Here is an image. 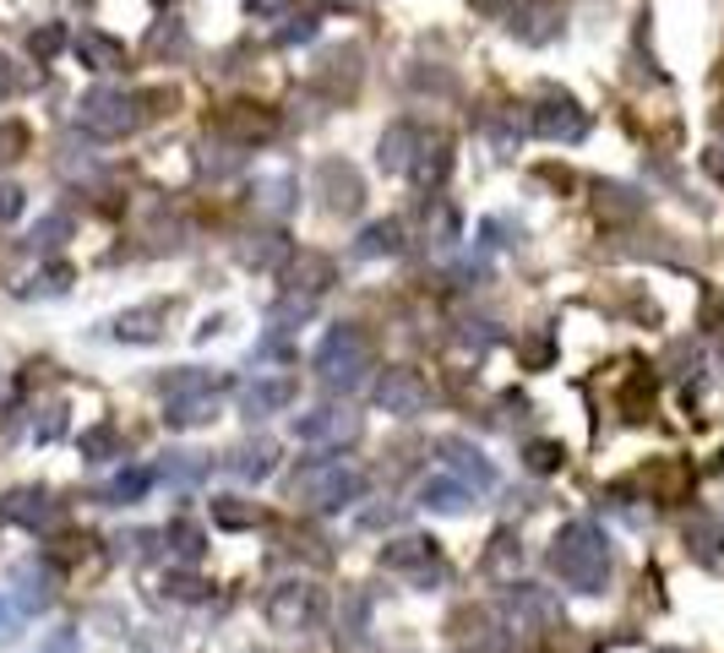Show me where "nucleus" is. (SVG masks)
I'll return each mask as SVG.
<instances>
[{
    "label": "nucleus",
    "instance_id": "20",
    "mask_svg": "<svg viewBox=\"0 0 724 653\" xmlns=\"http://www.w3.org/2000/svg\"><path fill=\"white\" fill-rule=\"evenodd\" d=\"M593 207H599V218H610V224H621V218H638L643 213V196L632 191V186H599L593 191Z\"/></svg>",
    "mask_w": 724,
    "mask_h": 653
},
{
    "label": "nucleus",
    "instance_id": "19",
    "mask_svg": "<svg viewBox=\"0 0 724 653\" xmlns=\"http://www.w3.org/2000/svg\"><path fill=\"white\" fill-rule=\"evenodd\" d=\"M251 196H257V213H262V218H289V213H294V201H300L289 175H262Z\"/></svg>",
    "mask_w": 724,
    "mask_h": 653
},
{
    "label": "nucleus",
    "instance_id": "1",
    "mask_svg": "<svg viewBox=\"0 0 724 653\" xmlns=\"http://www.w3.org/2000/svg\"><path fill=\"white\" fill-rule=\"evenodd\" d=\"M365 371H371V338L354 322H338L317 349V382L328 392H354Z\"/></svg>",
    "mask_w": 724,
    "mask_h": 653
},
{
    "label": "nucleus",
    "instance_id": "7",
    "mask_svg": "<svg viewBox=\"0 0 724 653\" xmlns=\"http://www.w3.org/2000/svg\"><path fill=\"white\" fill-rule=\"evenodd\" d=\"M317 196H322L328 213H360L365 186H360L354 164H343V158H322V164H317Z\"/></svg>",
    "mask_w": 724,
    "mask_h": 653
},
{
    "label": "nucleus",
    "instance_id": "5",
    "mask_svg": "<svg viewBox=\"0 0 724 653\" xmlns=\"http://www.w3.org/2000/svg\"><path fill=\"white\" fill-rule=\"evenodd\" d=\"M528 131H534V136H545V142H583V136H589V115L578 110V99L550 93V99H539V104H534Z\"/></svg>",
    "mask_w": 724,
    "mask_h": 653
},
{
    "label": "nucleus",
    "instance_id": "41",
    "mask_svg": "<svg viewBox=\"0 0 724 653\" xmlns=\"http://www.w3.org/2000/svg\"><path fill=\"white\" fill-rule=\"evenodd\" d=\"M474 6H479V11H501L507 0H474Z\"/></svg>",
    "mask_w": 724,
    "mask_h": 653
},
{
    "label": "nucleus",
    "instance_id": "23",
    "mask_svg": "<svg viewBox=\"0 0 724 653\" xmlns=\"http://www.w3.org/2000/svg\"><path fill=\"white\" fill-rule=\"evenodd\" d=\"M294 397V382L289 376H272V382H251L246 387V414H272Z\"/></svg>",
    "mask_w": 724,
    "mask_h": 653
},
{
    "label": "nucleus",
    "instance_id": "36",
    "mask_svg": "<svg viewBox=\"0 0 724 653\" xmlns=\"http://www.w3.org/2000/svg\"><path fill=\"white\" fill-rule=\"evenodd\" d=\"M317 39V17H289V28H278V44H311Z\"/></svg>",
    "mask_w": 724,
    "mask_h": 653
},
{
    "label": "nucleus",
    "instance_id": "26",
    "mask_svg": "<svg viewBox=\"0 0 724 653\" xmlns=\"http://www.w3.org/2000/svg\"><path fill=\"white\" fill-rule=\"evenodd\" d=\"M425 507H436V512H463L468 507V490H463L458 479H425Z\"/></svg>",
    "mask_w": 724,
    "mask_h": 653
},
{
    "label": "nucleus",
    "instance_id": "2",
    "mask_svg": "<svg viewBox=\"0 0 724 653\" xmlns=\"http://www.w3.org/2000/svg\"><path fill=\"white\" fill-rule=\"evenodd\" d=\"M142 115H147V110H142V93H126V87H93V93H82V104H76V126L87 131V136H104V142L136 131Z\"/></svg>",
    "mask_w": 724,
    "mask_h": 653
},
{
    "label": "nucleus",
    "instance_id": "40",
    "mask_svg": "<svg viewBox=\"0 0 724 653\" xmlns=\"http://www.w3.org/2000/svg\"><path fill=\"white\" fill-rule=\"evenodd\" d=\"M283 6H289V0H251V11H257V17H278Z\"/></svg>",
    "mask_w": 724,
    "mask_h": 653
},
{
    "label": "nucleus",
    "instance_id": "11",
    "mask_svg": "<svg viewBox=\"0 0 724 653\" xmlns=\"http://www.w3.org/2000/svg\"><path fill=\"white\" fill-rule=\"evenodd\" d=\"M332 257H322V251H300V257H289V267H283V283H289V294H306V300H317L322 289L332 283Z\"/></svg>",
    "mask_w": 724,
    "mask_h": 653
},
{
    "label": "nucleus",
    "instance_id": "27",
    "mask_svg": "<svg viewBox=\"0 0 724 653\" xmlns=\"http://www.w3.org/2000/svg\"><path fill=\"white\" fill-rule=\"evenodd\" d=\"M66 283H71V267H66V261H50V267H39L33 278H22V283H17V294H61Z\"/></svg>",
    "mask_w": 724,
    "mask_h": 653
},
{
    "label": "nucleus",
    "instance_id": "39",
    "mask_svg": "<svg viewBox=\"0 0 724 653\" xmlns=\"http://www.w3.org/2000/svg\"><path fill=\"white\" fill-rule=\"evenodd\" d=\"M703 164H709V175H720V180H724V142H720V147H709V158H703Z\"/></svg>",
    "mask_w": 724,
    "mask_h": 653
},
{
    "label": "nucleus",
    "instance_id": "35",
    "mask_svg": "<svg viewBox=\"0 0 724 653\" xmlns=\"http://www.w3.org/2000/svg\"><path fill=\"white\" fill-rule=\"evenodd\" d=\"M82 453H87V457H110V453H115V425H93V431L82 436Z\"/></svg>",
    "mask_w": 724,
    "mask_h": 653
},
{
    "label": "nucleus",
    "instance_id": "13",
    "mask_svg": "<svg viewBox=\"0 0 724 653\" xmlns=\"http://www.w3.org/2000/svg\"><path fill=\"white\" fill-rule=\"evenodd\" d=\"M420 136H425V131H414L408 121H393V126L382 131L376 164H382L387 175H408V169H414V153H420Z\"/></svg>",
    "mask_w": 724,
    "mask_h": 653
},
{
    "label": "nucleus",
    "instance_id": "25",
    "mask_svg": "<svg viewBox=\"0 0 724 653\" xmlns=\"http://www.w3.org/2000/svg\"><path fill=\"white\" fill-rule=\"evenodd\" d=\"M147 50H153V55H175V61H186V55H192V39H186V28L169 17V22H158V28H153Z\"/></svg>",
    "mask_w": 724,
    "mask_h": 653
},
{
    "label": "nucleus",
    "instance_id": "21",
    "mask_svg": "<svg viewBox=\"0 0 724 653\" xmlns=\"http://www.w3.org/2000/svg\"><path fill=\"white\" fill-rule=\"evenodd\" d=\"M6 518L28 522V528H50V522L61 518V512L50 507V496H39V490H17V496L6 501Z\"/></svg>",
    "mask_w": 724,
    "mask_h": 653
},
{
    "label": "nucleus",
    "instance_id": "10",
    "mask_svg": "<svg viewBox=\"0 0 724 653\" xmlns=\"http://www.w3.org/2000/svg\"><path fill=\"white\" fill-rule=\"evenodd\" d=\"M507 28H513L518 44H550L561 33V6L556 0H518Z\"/></svg>",
    "mask_w": 724,
    "mask_h": 653
},
{
    "label": "nucleus",
    "instance_id": "15",
    "mask_svg": "<svg viewBox=\"0 0 724 653\" xmlns=\"http://www.w3.org/2000/svg\"><path fill=\"white\" fill-rule=\"evenodd\" d=\"M289 257H294V246H289V235H278V229H267V235H251V240H240V261H246V267H257V272L289 267Z\"/></svg>",
    "mask_w": 724,
    "mask_h": 653
},
{
    "label": "nucleus",
    "instance_id": "29",
    "mask_svg": "<svg viewBox=\"0 0 724 653\" xmlns=\"http://www.w3.org/2000/svg\"><path fill=\"white\" fill-rule=\"evenodd\" d=\"M66 235H71V218L66 213H50V218H39V229L28 235V246H33V251H55Z\"/></svg>",
    "mask_w": 724,
    "mask_h": 653
},
{
    "label": "nucleus",
    "instance_id": "8",
    "mask_svg": "<svg viewBox=\"0 0 724 653\" xmlns=\"http://www.w3.org/2000/svg\"><path fill=\"white\" fill-rule=\"evenodd\" d=\"M294 436L317 447H343L360 436V419L349 408H311V414H294Z\"/></svg>",
    "mask_w": 724,
    "mask_h": 653
},
{
    "label": "nucleus",
    "instance_id": "24",
    "mask_svg": "<svg viewBox=\"0 0 724 653\" xmlns=\"http://www.w3.org/2000/svg\"><path fill=\"white\" fill-rule=\"evenodd\" d=\"M229 474H235V479H267V474H272V447H267V442L240 447V453L229 457Z\"/></svg>",
    "mask_w": 724,
    "mask_h": 653
},
{
    "label": "nucleus",
    "instance_id": "30",
    "mask_svg": "<svg viewBox=\"0 0 724 653\" xmlns=\"http://www.w3.org/2000/svg\"><path fill=\"white\" fill-rule=\"evenodd\" d=\"M28 50H33V61H55V55L66 50V28H61V22H44V28L28 39Z\"/></svg>",
    "mask_w": 724,
    "mask_h": 653
},
{
    "label": "nucleus",
    "instance_id": "9",
    "mask_svg": "<svg viewBox=\"0 0 724 653\" xmlns=\"http://www.w3.org/2000/svg\"><path fill=\"white\" fill-rule=\"evenodd\" d=\"M213 131L229 136L235 147H257V142H267V136L278 131V115L262 110V104H229V110L213 121Z\"/></svg>",
    "mask_w": 724,
    "mask_h": 653
},
{
    "label": "nucleus",
    "instance_id": "17",
    "mask_svg": "<svg viewBox=\"0 0 724 653\" xmlns=\"http://www.w3.org/2000/svg\"><path fill=\"white\" fill-rule=\"evenodd\" d=\"M164 322H169V305H164V300H153V305H136V311H126V317L115 322V338H132V343H153V338L164 332Z\"/></svg>",
    "mask_w": 724,
    "mask_h": 653
},
{
    "label": "nucleus",
    "instance_id": "4",
    "mask_svg": "<svg viewBox=\"0 0 724 653\" xmlns=\"http://www.w3.org/2000/svg\"><path fill=\"white\" fill-rule=\"evenodd\" d=\"M360 490H365V479H360L349 463H306V468L294 474V496H306V501L322 507V512L354 501Z\"/></svg>",
    "mask_w": 724,
    "mask_h": 653
},
{
    "label": "nucleus",
    "instance_id": "14",
    "mask_svg": "<svg viewBox=\"0 0 724 653\" xmlns=\"http://www.w3.org/2000/svg\"><path fill=\"white\" fill-rule=\"evenodd\" d=\"M447 169H453V142L436 131V136H420V153H414V180L425 186V191H442V180H447Z\"/></svg>",
    "mask_w": 724,
    "mask_h": 653
},
{
    "label": "nucleus",
    "instance_id": "38",
    "mask_svg": "<svg viewBox=\"0 0 724 653\" xmlns=\"http://www.w3.org/2000/svg\"><path fill=\"white\" fill-rule=\"evenodd\" d=\"M17 87H22V82H17V71H11V61L0 55V104H6V99H11Z\"/></svg>",
    "mask_w": 724,
    "mask_h": 653
},
{
    "label": "nucleus",
    "instance_id": "31",
    "mask_svg": "<svg viewBox=\"0 0 724 653\" xmlns=\"http://www.w3.org/2000/svg\"><path fill=\"white\" fill-rule=\"evenodd\" d=\"M147 485H153V474H147V468H136V474H121V479L110 485V501H136V496L147 490Z\"/></svg>",
    "mask_w": 724,
    "mask_h": 653
},
{
    "label": "nucleus",
    "instance_id": "6",
    "mask_svg": "<svg viewBox=\"0 0 724 653\" xmlns=\"http://www.w3.org/2000/svg\"><path fill=\"white\" fill-rule=\"evenodd\" d=\"M376 403H382L387 414L414 419V414H425L431 387H425V376H420V371H408V365H387V371H382V382H376Z\"/></svg>",
    "mask_w": 724,
    "mask_h": 653
},
{
    "label": "nucleus",
    "instance_id": "28",
    "mask_svg": "<svg viewBox=\"0 0 724 653\" xmlns=\"http://www.w3.org/2000/svg\"><path fill=\"white\" fill-rule=\"evenodd\" d=\"M518 354H524V365H528V371H545V365L556 360V332H550V326L528 332L524 343H518Z\"/></svg>",
    "mask_w": 724,
    "mask_h": 653
},
{
    "label": "nucleus",
    "instance_id": "12",
    "mask_svg": "<svg viewBox=\"0 0 724 653\" xmlns=\"http://www.w3.org/2000/svg\"><path fill=\"white\" fill-rule=\"evenodd\" d=\"M71 55L87 65V71H121V65H126V44L110 39L104 28H82V33L71 39Z\"/></svg>",
    "mask_w": 724,
    "mask_h": 653
},
{
    "label": "nucleus",
    "instance_id": "16",
    "mask_svg": "<svg viewBox=\"0 0 724 653\" xmlns=\"http://www.w3.org/2000/svg\"><path fill=\"white\" fill-rule=\"evenodd\" d=\"M403 251V224L397 218H376V224H365V235L354 240V257L376 261V257H397Z\"/></svg>",
    "mask_w": 724,
    "mask_h": 653
},
{
    "label": "nucleus",
    "instance_id": "37",
    "mask_svg": "<svg viewBox=\"0 0 724 653\" xmlns=\"http://www.w3.org/2000/svg\"><path fill=\"white\" fill-rule=\"evenodd\" d=\"M17 213H22V191H17V186H6V180H0V224H11V218H17Z\"/></svg>",
    "mask_w": 724,
    "mask_h": 653
},
{
    "label": "nucleus",
    "instance_id": "22",
    "mask_svg": "<svg viewBox=\"0 0 724 653\" xmlns=\"http://www.w3.org/2000/svg\"><path fill=\"white\" fill-rule=\"evenodd\" d=\"M442 457H447V463H453V468H458L463 479H474V485H479V490H485V485H490V479H496V468H490V463H485V457L474 453V447H468V442H453V436H447V442H442Z\"/></svg>",
    "mask_w": 724,
    "mask_h": 653
},
{
    "label": "nucleus",
    "instance_id": "33",
    "mask_svg": "<svg viewBox=\"0 0 724 653\" xmlns=\"http://www.w3.org/2000/svg\"><path fill=\"white\" fill-rule=\"evenodd\" d=\"M561 463H567V453H561L556 442H534V447H528V468H534V474H550V468H561Z\"/></svg>",
    "mask_w": 724,
    "mask_h": 653
},
{
    "label": "nucleus",
    "instance_id": "18",
    "mask_svg": "<svg viewBox=\"0 0 724 653\" xmlns=\"http://www.w3.org/2000/svg\"><path fill=\"white\" fill-rule=\"evenodd\" d=\"M463 235L458 213H453V201L447 196H431V207H425V240L436 246V251H453Z\"/></svg>",
    "mask_w": 724,
    "mask_h": 653
},
{
    "label": "nucleus",
    "instance_id": "32",
    "mask_svg": "<svg viewBox=\"0 0 724 653\" xmlns=\"http://www.w3.org/2000/svg\"><path fill=\"white\" fill-rule=\"evenodd\" d=\"M22 147H28V126H17V121H0V164L22 158Z\"/></svg>",
    "mask_w": 724,
    "mask_h": 653
},
{
    "label": "nucleus",
    "instance_id": "3",
    "mask_svg": "<svg viewBox=\"0 0 724 653\" xmlns=\"http://www.w3.org/2000/svg\"><path fill=\"white\" fill-rule=\"evenodd\" d=\"M550 561H556V572H561L572 588H589V593H593V588L604 583L610 550H604V539L593 533L589 522H572V528H561V539H556Z\"/></svg>",
    "mask_w": 724,
    "mask_h": 653
},
{
    "label": "nucleus",
    "instance_id": "34",
    "mask_svg": "<svg viewBox=\"0 0 724 653\" xmlns=\"http://www.w3.org/2000/svg\"><path fill=\"white\" fill-rule=\"evenodd\" d=\"M458 343H463V349H474V354H485V349L496 343V326H490V322H463Z\"/></svg>",
    "mask_w": 724,
    "mask_h": 653
}]
</instances>
